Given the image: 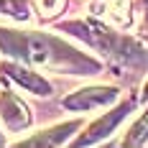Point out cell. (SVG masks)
Masks as SVG:
<instances>
[{
	"label": "cell",
	"mask_w": 148,
	"mask_h": 148,
	"mask_svg": "<svg viewBox=\"0 0 148 148\" xmlns=\"http://www.w3.org/2000/svg\"><path fill=\"white\" fill-rule=\"evenodd\" d=\"M0 49L36 66H59L84 74H95L100 69L97 61L74 51L72 46L49 33H18L13 28H0Z\"/></svg>",
	"instance_id": "1"
},
{
	"label": "cell",
	"mask_w": 148,
	"mask_h": 148,
	"mask_svg": "<svg viewBox=\"0 0 148 148\" xmlns=\"http://www.w3.org/2000/svg\"><path fill=\"white\" fill-rule=\"evenodd\" d=\"M130 110H133V100L123 102L120 107H115L112 112H107L105 118H100L97 123H92V125L87 128V133H82L79 138H77V140H74V146H92V143H97V140L107 138V135L115 130V125H118V123L125 118Z\"/></svg>",
	"instance_id": "2"
},
{
	"label": "cell",
	"mask_w": 148,
	"mask_h": 148,
	"mask_svg": "<svg viewBox=\"0 0 148 148\" xmlns=\"http://www.w3.org/2000/svg\"><path fill=\"white\" fill-rule=\"evenodd\" d=\"M118 97V89L115 87H87L69 95L64 100V107L66 110H95V107H105Z\"/></svg>",
	"instance_id": "3"
},
{
	"label": "cell",
	"mask_w": 148,
	"mask_h": 148,
	"mask_svg": "<svg viewBox=\"0 0 148 148\" xmlns=\"http://www.w3.org/2000/svg\"><path fill=\"white\" fill-rule=\"evenodd\" d=\"M0 72H5L10 79H15L21 87H26L33 95H51V84L46 82L44 77H38L36 72H31L28 66L23 64H13V61H3L0 64Z\"/></svg>",
	"instance_id": "4"
},
{
	"label": "cell",
	"mask_w": 148,
	"mask_h": 148,
	"mask_svg": "<svg viewBox=\"0 0 148 148\" xmlns=\"http://www.w3.org/2000/svg\"><path fill=\"white\" fill-rule=\"evenodd\" d=\"M0 118H3V123H5L10 130H21V128H26L28 120H31L26 105L21 102L15 95H10L8 89L0 92Z\"/></svg>",
	"instance_id": "5"
},
{
	"label": "cell",
	"mask_w": 148,
	"mask_h": 148,
	"mask_svg": "<svg viewBox=\"0 0 148 148\" xmlns=\"http://www.w3.org/2000/svg\"><path fill=\"white\" fill-rule=\"evenodd\" d=\"M79 123H66V125H56V128H51V130H46V133H38L28 138V140H23L21 146H59L66 140V135L72 133L74 128H77Z\"/></svg>",
	"instance_id": "6"
},
{
	"label": "cell",
	"mask_w": 148,
	"mask_h": 148,
	"mask_svg": "<svg viewBox=\"0 0 148 148\" xmlns=\"http://www.w3.org/2000/svg\"><path fill=\"white\" fill-rule=\"evenodd\" d=\"M148 138V110L135 120V125L128 130V135L123 138V146H143Z\"/></svg>",
	"instance_id": "7"
},
{
	"label": "cell",
	"mask_w": 148,
	"mask_h": 148,
	"mask_svg": "<svg viewBox=\"0 0 148 148\" xmlns=\"http://www.w3.org/2000/svg\"><path fill=\"white\" fill-rule=\"evenodd\" d=\"M0 13L13 15L18 21H28L31 18V10H28L26 0H0Z\"/></svg>",
	"instance_id": "8"
},
{
	"label": "cell",
	"mask_w": 148,
	"mask_h": 148,
	"mask_svg": "<svg viewBox=\"0 0 148 148\" xmlns=\"http://www.w3.org/2000/svg\"><path fill=\"white\" fill-rule=\"evenodd\" d=\"M110 18L120 23V26H128L130 23V13H128V0H112L110 5Z\"/></svg>",
	"instance_id": "9"
},
{
	"label": "cell",
	"mask_w": 148,
	"mask_h": 148,
	"mask_svg": "<svg viewBox=\"0 0 148 148\" xmlns=\"http://www.w3.org/2000/svg\"><path fill=\"white\" fill-rule=\"evenodd\" d=\"M59 5H61V0H38V8H41V13H54Z\"/></svg>",
	"instance_id": "10"
},
{
	"label": "cell",
	"mask_w": 148,
	"mask_h": 148,
	"mask_svg": "<svg viewBox=\"0 0 148 148\" xmlns=\"http://www.w3.org/2000/svg\"><path fill=\"white\" fill-rule=\"evenodd\" d=\"M143 31H146V36H148V3H146V18H143Z\"/></svg>",
	"instance_id": "11"
},
{
	"label": "cell",
	"mask_w": 148,
	"mask_h": 148,
	"mask_svg": "<svg viewBox=\"0 0 148 148\" xmlns=\"http://www.w3.org/2000/svg\"><path fill=\"white\" fill-rule=\"evenodd\" d=\"M143 97H146V100H148V84H146V89H143Z\"/></svg>",
	"instance_id": "12"
},
{
	"label": "cell",
	"mask_w": 148,
	"mask_h": 148,
	"mask_svg": "<svg viewBox=\"0 0 148 148\" xmlns=\"http://www.w3.org/2000/svg\"><path fill=\"white\" fill-rule=\"evenodd\" d=\"M3 143H5V140H3V135H0V146H3Z\"/></svg>",
	"instance_id": "13"
}]
</instances>
